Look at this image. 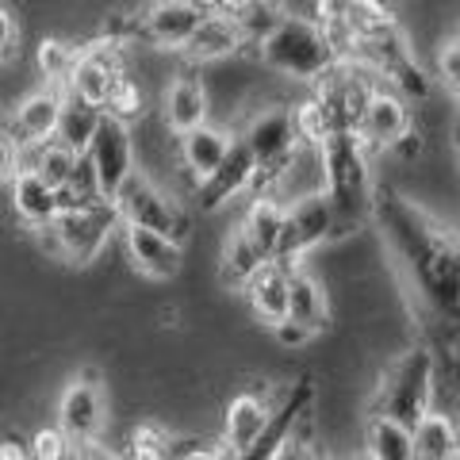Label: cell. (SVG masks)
<instances>
[{
  "instance_id": "d4e9b609",
  "label": "cell",
  "mask_w": 460,
  "mask_h": 460,
  "mask_svg": "<svg viewBox=\"0 0 460 460\" xmlns=\"http://www.w3.org/2000/svg\"><path fill=\"white\" fill-rule=\"evenodd\" d=\"M269 261L261 253H257V246L250 242V234L242 230L238 223L226 230L223 238V250H219V284L226 288V292H246V284L261 272Z\"/></svg>"
},
{
  "instance_id": "f35d334b",
  "label": "cell",
  "mask_w": 460,
  "mask_h": 460,
  "mask_svg": "<svg viewBox=\"0 0 460 460\" xmlns=\"http://www.w3.org/2000/svg\"><path fill=\"white\" fill-rule=\"evenodd\" d=\"M77 460H123V453H115V449H108L104 441H96V445H84V449H77Z\"/></svg>"
},
{
  "instance_id": "60d3db41",
  "label": "cell",
  "mask_w": 460,
  "mask_h": 460,
  "mask_svg": "<svg viewBox=\"0 0 460 460\" xmlns=\"http://www.w3.org/2000/svg\"><path fill=\"white\" fill-rule=\"evenodd\" d=\"M453 150H456V157H460V119H453Z\"/></svg>"
},
{
  "instance_id": "7c38bea8",
  "label": "cell",
  "mask_w": 460,
  "mask_h": 460,
  "mask_svg": "<svg viewBox=\"0 0 460 460\" xmlns=\"http://www.w3.org/2000/svg\"><path fill=\"white\" fill-rule=\"evenodd\" d=\"M311 402H314V380L311 376H299L296 384H288V392L280 395L277 407H272V419L265 426L261 441L238 460H280L288 449H292V441L304 434V426L311 419Z\"/></svg>"
},
{
  "instance_id": "5b68a950",
  "label": "cell",
  "mask_w": 460,
  "mask_h": 460,
  "mask_svg": "<svg viewBox=\"0 0 460 460\" xmlns=\"http://www.w3.org/2000/svg\"><path fill=\"white\" fill-rule=\"evenodd\" d=\"M238 138L250 146L253 162H257V192L253 196H269L277 189V181L284 177L299 150L307 146L299 135V119H296V104H265L257 108L246 127L238 131Z\"/></svg>"
},
{
  "instance_id": "8992f818",
  "label": "cell",
  "mask_w": 460,
  "mask_h": 460,
  "mask_svg": "<svg viewBox=\"0 0 460 460\" xmlns=\"http://www.w3.org/2000/svg\"><path fill=\"white\" fill-rule=\"evenodd\" d=\"M58 234H62V250H66V265H93L104 246L123 234V211L115 199H100V204H89V208H66L58 215Z\"/></svg>"
},
{
  "instance_id": "2e32d148",
  "label": "cell",
  "mask_w": 460,
  "mask_h": 460,
  "mask_svg": "<svg viewBox=\"0 0 460 460\" xmlns=\"http://www.w3.org/2000/svg\"><path fill=\"white\" fill-rule=\"evenodd\" d=\"M253 192H257V162H253V154H250L246 142L238 138V146L230 150L223 169L192 189V199H196L199 215H215V211L230 208L234 199L253 196Z\"/></svg>"
},
{
  "instance_id": "1f68e13d",
  "label": "cell",
  "mask_w": 460,
  "mask_h": 460,
  "mask_svg": "<svg viewBox=\"0 0 460 460\" xmlns=\"http://www.w3.org/2000/svg\"><path fill=\"white\" fill-rule=\"evenodd\" d=\"M434 77L445 89L453 104V119H460V42L449 35L438 42V54H434Z\"/></svg>"
},
{
  "instance_id": "83f0119b",
  "label": "cell",
  "mask_w": 460,
  "mask_h": 460,
  "mask_svg": "<svg viewBox=\"0 0 460 460\" xmlns=\"http://www.w3.org/2000/svg\"><path fill=\"white\" fill-rule=\"evenodd\" d=\"M365 453L376 460H419L414 429L384 414H365Z\"/></svg>"
},
{
  "instance_id": "cb8c5ba5",
  "label": "cell",
  "mask_w": 460,
  "mask_h": 460,
  "mask_svg": "<svg viewBox=\"0 0 460 460\" xmlns=\"http://www.w3.org/2000/svg\"><path fill=\"white\" fill-rule=\"evenodd\" d=\"M238 226L250 234V242L265 261H277L284 246V230H288V204H280L277 196H250Z\"/></svg>"
},
{
  "instance_id": "836d02e7",
  "label": "cell",
  "mask_w": 460,
  "mask_h": 460,
  "mask_svg": "<svg viewBox=\"0 0 460 460\" xmlns=\"http://www.w3.org/2000/svg\"><path fill=\"white\" fill-rule=\"evenodd\" d=\"M35 460H77V445L62 434V426H42L31 434Z\"/></svg>"
},
{
  "instance_id": "9a60e30c",
  "label": "cell",
  "mask_w": 460,
  "mask_h": 460,
  "mask_svg": "<svg viewBox=\"0 0 460 460\" xmlns=\"http://www.w3.org/2000/svg\"><path fill=\"white\" fill-rule=\"evenodd\" d=\"M69 104L66 89H54V84H42V89L27 93L16 108L8 111L4 131L16 135L23 146H39V142L58 138V127H62V115Z\"/></svg>"
},
{
  "instance_id": "8d00e7d4",
  "label": "cell",
  "mask_w": 460,
  "mask_h": 460,
  "mask_svg": "<svg viewBox=\"0 0 460 460\" xmlns=\"http://www.w3.org/2000/svg\"><path fill=\"white\" fill-rule=\"evenodd\" d=\"M280 460H330L323 449H319V445H314L307 434H299L296 441H292V449H288Z\"/></svg>"
},
{
  "instance_id": "44dd1931",
  "label": "cell",
  "mask_w": 460,
  "mask_h": 460,
  "mask_svg": "<svg viewBox=\"0 0 460 460\" xmlns=\"http://www.w3.org/2000/svg\"><path fill=\"white\" fill-rule=\"evenodd\" d=\"M246 47H253L250 35L230 16L215 12V16H208L199 23V31L192 35L189 47L181 50V58L189 62V69H199V66H215V62H226V58H238Z\"/></svg>"
},
{
  "instance_id": "4fadbf2b",
  "label": "cell",
  "mask_w": 460,
  "mask_h": 460,
  "mask_svg": "<svg viewBox=\"0 0 460 460\" xmlns=\"http://www.w3.org/2000/svg\"><path fill=\"white\" fill-rule=\"evenodd\" d=\"M127 77V62H123V50L111 47V42H84L81 50V62L74 69V77H69V96L81 100V104H93L104 111L108 108V96L115 93V84Z\"/></svg>"
},
{
  "instance_id": "b9f144b4",
  "label": "cell",
  "mask_w": 460,
  "mask_h": 460,
  "mask_svg": "<svg viewBox=\"0 0 460 460\" xmlns=\"http://www.w3.org/2000/svg\"><path fill=\"white\" fill-rule=\"evenodd\" d=\"M453 395H456V411H453V414H456V422H460V384L453 387Z\"/></svg>"
},
{
  "instance_id": "d6a6232c",
  "label": "cell",
  "mask_w": 460,
  "mask_h": 460,
  "mask_svg": "<svg viewBox=\"0 0 460 460\" xmlns=\"http://www.w3.org/2000/svg\"><path fill=\"white\" fill-rule=\"evenodd\" d=\"M104 115H111V119H119V123H135V119L146 115V93H142V84L131 74L115 84V93L108 96Z\"/></svg>"
},
{
  "instance_id": "277c9868",
  "label": "cell",
  "mask_w": 460,
  "mask_h": 460,
  "mask_svg": "<svg viewBox=\"0 0 460 460\" xmlns=\"http://www.w3.org/2000/svg\"><path fill=\"white\" fill-rule=\"evenodd\" d=\"M323 169H326V196L345 226H361L376 211L380 181L372 172V150L361 131H338L323 146Z\"/></svg>"
},
{
  "instance_id": "f1b7e54d",
  "label": "cell",
  "mask_w": 460,
  "mask_h": 460,
  "mask_svg": "<svg viewBox=\"0 0 460 460\" xmlns=\"http://www.w3.org/2000/svg\"><path fill=\"white\" fill-rule=\"evenodd\" d=\"M77 165H81V154H74L66 142L50 138V142H39V146H27L23 172H35V177H42L50 189L66 192L69 181H74V172H77Z\"/></svg>"
},
{
  "instance_id": "74e56055",
  "label": "cell",
  "mask_w": 460,
  "mask_h": 460,
  "mask_svg": "<svg viewBox=\"0 0 460 460\" xmlns=\"http://www.w3.org/2000/svg\"><path fill=\"white\" fill-rule=\"evenodd\" d=\"M0 460H35L31 441H20L16 434H4V445H0Z\"/></svg>"
},
{
  "instance_id": "5bb4252c",
  "label": "cell",
  "mask_w": 460,
  "mask_h": 460,
  "mask_svg": "<svg viewBox=\"0 0 460 460\" xmlns=\"http://www.w3.org/2000/svg\"><path fill=\"white\" fill-rule=\"evenodd\" d=\"M361 138L368 142L372 154H384V150H402L407 142L414 138V119H411V100L395 93L392 84H376L368 108H365V119H361Z\"/></svg>"
},
{
  "instance_id": "7a4b0ae2",
  "label": "cell",
  "mask_w": 460,
  "mask_h": 460,
  "mask_svg": "<svg viewBox=\"0 0 460 460\" xmlns=\"http://www.w3.org/2000/svg\"><path fill=\"white\" fill-rule=\"evenodd\" d=\"M253 58L269 74L296 84H311V89L341 66L334 42L314 23V16H296V12H288L261 42H253Z\"/></svg>"
},
{
  "instance_id": "8fae6325",
  "label": "cell",
  "mask_w": 460,
  "mask_h": 460,
  "mask_svg": "<svg viewBox=\"0 0 460 460\" xmlns=\"http://www.w3.org/2000/svg\"><path fill=\"white\" fill-rule=\"evenodd\" d=\"M96 169V181H100V196L104 199H119V192L131 184V177L138 172V157H135V131L131 123H119L104 115L100 131L93 138L89 154H84Z\"/></svg>"
},
{
  "instance_id": "7bdbcfd3",
  "label": "cell",
  "mask_w": 460,
  "mask_h": 460,
  "mask_svg": "<svg viewBox=\"0 0 460 460\" xmlns=\"http://www.w3.org/2000/svg\"><path fill=\"white\" fill-rule=\"evenodd\" d=\"M345 460H376V456H368V453H357V456H345Z\"/></svg>"
},
{
  "instance_id": "e575fe53",
  "label": "cell",
  "mask_w": 460,
  "mask_h": 460,
  "mask_svg": "<svg viewBox=\"0 0 460 460\" xmlns=\"http://www.w3.org/2000/svg\"><path fill=\"white\" fill-rule=\"evenodd\" d=\"M20 20H16V12L12 8H0V62L12 66V62H20Z\"/></svg>"
},
{
  "instance_id": "f6af8a7d",
  "label": "cell",
  "mask_w": 460,
  "mask_h": 460,
  "mask_svg": "<svg viewBox=\"0 0 460 460\" xmlns=\"http://www.w3.org/2000/svg\"><path fill=\"white\" fill-rule=\"evenodd\" d=\"M456 234H460V230H456Z\"/></svg>"
},
{
  "instance_id": "ffe728a7",
  "label": "cell",
  "mask_w": 460,
  "mask_h": 460,
  "mask_svg": "<svg viewBox=\"0 0 460 460\" xmlns=\"http://www.w3.org/2000/svg\"><path fill=\"white\" fill-rule=\"evenodd\" d=\"M242 299H246L250 314H253V319L261 323L265 330L288 323V319H292V269H284L280 261H269V265L246 284Z\"/></svg>"
},
{
  "instance_id": "6da1fadb",
  "label": "cell",
  "mask_w": 460,
  "mask_h": 460,
  "mask_svg": "<svg viewBox=\"0 0 460 460\" xmlns=\"http://www.w3.org/2000/svg\"><path fill=\"white\" fill-rule=\"evenodd\" d=\"M372 223L380 226L395 272L429 323L460 326V234L392 184H380Z\"/></svg>"
},
{
  "instance_id": "9c48e42d",
  "label": "cell",
  "mask_w": 460,
  "mask_h": 460,
  "mask_svg": "<svg viewBox=\"0 0 460 460\" xmlns=\"http://www.w3.org/2000/svg\"><path fill=\"white\" fill-rule=\"evenodd\" d=\"M108 422V399H104V384H100V368H81L74 380L62 387L58 395V422L62 434L84 449V445H96L104 434Z\"/></svg>"
},
{
  "instance_id": "ee69618b",
  "label": "cell",
  "mask_w": 460,
  "mask_h": 460,
  "mask_svg": "<svg viewBox=\"0 0 460 460\" xmlns=\"http://www.w3.org/2000/svg\"><path fill=\"white\" fill-rule=\"evenodd\" d=\"M453 39H456V42H460V27H456V31H453Z\"/></svg>"
},
{
  "instance_id": "52a82bcc",
  "label": "cell",
  "mask_w": 460,
  "mask_h": 460,
  "mask_svg": "<svg viewBox=\"0 0 460 460\" xmlns=\"http://www.w3.org/2000/svg\"><path fill=\"white\" fill-rule=\"evenodd\" d=\"M349 230L353 226L341 223V215L334 211L326 192L296 199L288 208V230H284V246L277 261L284 269H299V265H307V253H314L319 246H326V242H334L341 234H349Z\"/></svg>"
},
{
  "instance_id": "603a6c76",
  "label": "cell",
  "mask_w": 460,
  "mask_h": 460,
  "mask_svg": "<svg viewBox=\"0 0 460 460\" xmlns=\"http://www.w3.org/2000/svg\"><path fill=\"white\" fill-rule=\"evenodd\" d=\"M8 199H12V211L27 230H39V226H50L58 223V215L66 211L62 204V192L50 189L42 177L35 172H20L16 181L8 184Z\"/></svg>"
},
{
  "instance_id": "e0dca14e",
  "label": "cell",
  "mask_w": 460,
  "mask_h": 460,
  "mask_svg": "<svg viewBox=\"0 0 460 460\" xmlns=\"http://www.w3.org/2000/svg\"><path fill=\"white\" fill-rule=\"evenodd\" d=\"M123 250H127V261H131V269L138 272V277L146 280H172L184 265V246L181 242H172L165 234H157V230L150 226H123Z\"/></svg>"
},
{
  "instance_id": "7402d4cb",
  "label": "cell",
  "mask_w": 460,
  "mask_h": 460,
  "mask_svg": "<svg viewBox=\"0 0 460 460\" xmlns=\"http://www.w3.org/2000/svg\"><path fill=\"white\" fill-rule=\"evenodd\" d=\"M234 146H238V135L226 131V127H215V123H208V127H199V131L177 138L181 165L192 177V189H196V184H204L208 177H215Z\"/></svg>"
},
{
  "instance_id": "4dcf8cb0",
  "label": "cell",
  "mask_w": 460,
  "mask_h": 460,
  "mask_svg": "<svg viewBox=\"0 0 460 460\" xmlns=\"http://www.w3.org/2000/svg\"><path fill=\"white\" fill-rule=\"evenodd\" d=\"M100 123H104V111L93 108V104H81V100L69 96L66 104V115H62V127H58V142H66L74 154H89L93 138L100 131Z\"/></svg>"
},
{
  "instance_id": "30bf717a",
  "label": "cell",
  "mask_w": 460,
  "mask_h": 460,
  "mask_svg": "<svg viewBox=\"0 0 460 460\" xmlns=\"http://www.w3.org/2000/svg\"><path fill=\"white\" fill-rule=\"evenodd\" d=\"M204 20L208 12H199L192 0H150L135 12V47L181 54Z\"/></svg>"
},
{
  "instance_id": "d590c367",
  "label": "cell",
  "mask_w": 460,
  "mask_h": 460,
  "mask_svg": "<svg viewBox=\"0 0 460 460\" xmlns=\"http://www.w3.org/2000/svg\"><path fill=\"white\" fill-rule=\"evenodd\" d=\"M269 334L277 338V341L284 345V349H304L307 341L319 338V334H314V330H307L304 323H296V319H288V323H280V326H272Z\"/></svg>"
},
{
  "instance_id": "ab89813d",
  "label": "cell",
  "mask_w": 460,
  "mask_h": 460,
  "mask_svg": "<svg viewBox=\"0 0 460 460\" xmlns=\"http://www.w3.org/2000/svg\"><path fill=\"white\" fill-rule=\"evenodd\" d=\"M192 4H196L199 12H208V16H215V12L226 8V0H192Z\"/></svg>"
},
{
  "instance_id": "ba28073f",
  "label": "cell",
  "mask_w": 460,
  "mask_h": 460,
  "mask_svg": "<svg viewBox=\"0 0 460 460\" xmlns=\"http://www.w3.org/2000/svg\"><path fill=\"white\" fill-rule=\"evenodd\" d=\"M115 204H119V211H123V223L150 226V230H157V234L181 242V246L192 230V219H189V211L181 208V199H172L162 184H154L142 169L131 177V184L119 192Z\"/></svg>"
},
{
  "instance_id": "484cf974",
  "label": "cell",
  "mask_w": 460,
  "mask_h": 460,
  "mask_svg": "<svg viewBox=\"0 0 460 460\" xmlns=\"http://www.w3.org/2000/svg\"><path fill=\"white\" fill-rule=\"evenodd\" d=\"M292 319L304 323L314 334H323L330 326V296L323 277H314L307 265L292 269Z\"/></svg>"
},
{
  "instance_id": "f546056e",
  "label": "cell",
  "mask_w": 460,
  "mask_h": 460,
  "mask_svg": "<svg viewBox=\"0 0 460 460\" xmlns=\"http://www.w3.org/2000/svg\"><path fill=\"white\" fill-rule=\"evenodd\" d=\"M81 50L84 47H77V42H69V39H42L35 50L42 81L54 84V89H69V77H74V69L81 62Z\"/></svg>"
},
{
  "instance_id": "d6986e66",
  "label": "cell",
  "mask_w": 460,
  "mask_h": 460,
  "mask_svg": "<svg viewBox=\"0 0 460 460\" xmlns=\"http://www.w3.org/2000/svg\"><path fill=\"white\" fill-rule=\"evenodd\" d=\"M272 419V402H265L257 392H238L234 399L226 402V414H223V438L219 445L230 453V460L246 456L257 441H261L265 426Z\"/></svg>"
},
{
  "instance_id": "ac0fdd59",
  "label": "cell",
  "mask_w": 460,
  "mask_h": 460,
  "mask_svg": "<svg viewBox=\"0 0 460 460\" xmlns=\"http://www.w3.org/2000/svg\"><path fill=\"white\" fill-rule=\"evenodd\" d=\"M208 115H211V96H208L204 77H199L196 69H181L162 93L165 127L177 138H184V135L199 131V127H208Z\"/></svg>"
},
{
  "instance_id": "3957f363",
  "label": "cell",
  "mask_w": 460,
  "mask_h": 460,
  "mask_svg": "<svg viewBox=\"0 0 460 460\" xmlns=\"http://www.w3.org/2000/svg\"><path fill=\"white\" fill-rule=\"evenodd\" d=\"M438 395V353L434 345H411L384 365L368 399V414H384L402 426H419L434 407Z\"/></svg>"
},
{
  "instance_id": "4316f807",
  "label": "cell",
  "mask_w": 460,
  "mask_h": 460,
  "mask_svg": "<svg viewBox=\"0 0 460 460\" xmlns=\"http://www.w3.org/2000/svg\"><path fill=\"white\" fill-rule=\"evenodd\" d=\"M414 453L419 460H456L460 456V422L449 411H429L414 426Z\"/></svg>"
}]
</instances>
